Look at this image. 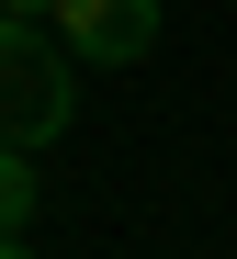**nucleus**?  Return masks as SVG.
<instances>
[{"label": "nucleus", "mask_w": 237, "mask_h": 259, "mask_svg": "<svg viewBox=\"0 0 237 259\" xmlns=\"http://www.w3.org/2000/svg\"><path fill=\"white\" fill-rule=\"evenodd\" d=\"M68 102H79V57L45 46L34 12H0V136H12V147H45L68 124Z\"/></svg>", "instance_id": "f257e3e1"}, {"label": "nucleus", "mask_w": 237, "mask_h": 259, "mask_svg": "<svg viewBox=\"0 0 237 259\" xmlns=\"http://www.w3.org/2000/svg\"><path fill=\"white\" fill-rule=\"evenodd\" d=\"M57 46L79 68H136L158 46V0H57Z\"/></svg>", "instance_id": "f03ea898"}, {"label": "nucleus", "mask_w": 237, "mask_h": 259, "mask_svg": "<svg viewBox=\"0 0 237 259\" xmlns=\"http://www.w3.org/2000/svg\"><path fill=\"white\" fill-rule=\"evenodd\" d=\"M0 12H34V23H57V0H0Z\"/></svg>", "instance_id": "7ed1b4c3"}, {"label": "nucleus", "mask_w": 237, "mask_h": 259, "mask_svg": "<svg viewBox=\"0 0 237 259\" xmlns=\"http://www.w3.org/2000/svg\"><path fill=\"white\" fill-rule=\"evenodd\" d=\"M0 259H23V248H0Z\"/></svg>", "instance_id": "20e7f679"}]
</instances>
